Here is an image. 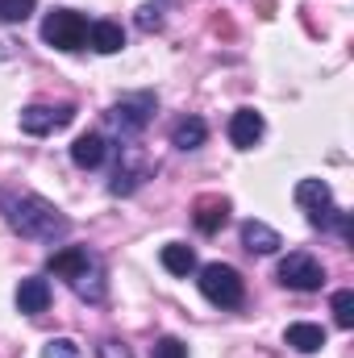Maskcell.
Here are the masks:
<instances>
[{"mask_svg": "<svg viewBox=\"0 0 354 358\" xmlns=\"http://www.w3.org/2000/svg\"><path fill=\"white\" fill-rule=\"evenodd\" d=\"M334 321H338V329H354V292L351 287L334 292Z\"/></svg>", "mask_w": 354, "mask_h": 358, "instance_id": "d6986e66", "label": "cell"}, {"mask_svg": "<svg viewBox=\"0 0 354 358\" xmlns=\"http://www.w3.org/2000/svg\"><path fill=\"white\" fill-rule=\"evenodd\" d=\"M4 204V217L8 225L21 234V238H34V242H63L71 234V221L42 196H0Z\"/></svg>", "mask_w": 354, "mask_h": 358, "instance_id": "6da1fadb", "label": "cell"}, {"mask_svg": "<svg viewBox=\"0 0 354 358\" xmlns=\"http://www.w3.org/2000/svg\"><path fill=\"white\" fill-rule=\"evenodd\" d=\"M42 358H80V346H76L71 338H50L46 350H42Z\"/></svg>", "mask_w": 354, "mask_h": 358, "instance_id": "44dd1931", "label": "cell"}, {"mask_svg": "<svg viewBox=\"0 0 354 358\" xmlns=\"http://www.w3.org/2000/svg\"><path fill=\"white\" fill-rule=\"evenodd\" d=\"M146 176H150V163L138 159V146H125V150H121V163H117V176L108 183V192H113V196H129V192L142 187Z\"/></svg>", "mask_w": 354, "mask_h": 358, "instance_id": "52a82bcc", "label": "cell"}, {"mask_svg": "<svg viewBox=\"0 0 354 358\" xmlns=\"http://www.w3.org/2000/svg\"><path fill=\"white\" fill-rule=\"evenodd\" d=\"M279 283L288 287V292H321V283H325V267L313 259V255H304V250H292L283 263H279Z\"/></svg>", "mask_w": 354, "mask_h": 358, "instance_id": "5b68a950", "label": "cell"}, {"mask_svg": "<svg viewBox=\"0 0 354 358\" xmlns=\"http://www.w3.org/2000/svg\"><path fill=\"white\" fill-rule=\"evenodd\" d=\"M88 46L96 55H117L125 46V29L117 21H96V25H88Z\"/></svg>", "mask_w": 354, "mask_h": 358, "instance_id": "9a60e30c", "label": "cell"}, {"mask_svg": "<svg viewBox=\"0 0 354 358\" xmlns=\"http://www.w3.org/2000/svg\"><path fill=\"white\" fill-rule=\"evenodd\" d=\"M96 259L88 255V246H63V250H55L50 259H46V271L50 275H59V279H76V275H84Z\"/></svg>", "mask_w": 354, "mask_h": 358, "instance_id": "9c48e42d", "label": "cell"}, {"mask_svg": "<svg viewBox=\"0 0 354 358\" xmlns=\"http://www.w3.org/2000/svg\"><path fill=\"white\" fill-rule=\"evenodd\" d=\"M204 138H208V125L200 117H183V121H176V129H171V146L176 150H200Z\"/></svg>", "mask_w": 354, "mask_h": 358, "instance_id": "2e32d148", "label": "cell"}, {"mask_svg": "<svg viewBox=\"0 0 354 358\" xmlns=\"http://www.w3.org/2000/svg\"><path fill=\"white\" fill-rule=\"evenodd\" d=\"M34 13V0H0V25H17Z\"/></svg>", "mask_w": 354, "mask_h": 358, "instance_id": "ffe728a7", "label": "cell"}, {"mask_svg": "<svg viewBox=\"0 0 354 358\" xmlns=\"http://www.w3.org/2000/svg\"><path fill=\"white\" fill-rule=\"evenodd\" d=\"M138 25H142V29H159V25H163L159 4H142V8H138Z\"/></svg>", "mask_w": 354, "mask_h": 358, "instance_id": "603a6c76", "label": "cell"}, {"mask_svg": "<svg viewBox=\"0 0 354 358\" xmlns=\"http://www.w3.org/2000/svg\"><path fill=\"white\" fill-rule=\"evenodd\" d=\"M283 342H288L296 355H317V350L325 346V329H321V325H313V321H296V325H288Z\"/></svg>", "mask_w": 354, "mask_h": 358, "instance_id": "5bb4252c", "label": "cell"}, {"mask_svg": "<svg viewBox=\"0 0 354 358\" xmlns=\"http://www.w3.org/2000/svg\"><path fill=\"white\" fill-rule=\"evenodd\" d=\"M263 129H267V121H263V113H255V108H238L229 117V142L238 150H255L259 138H263Z\"/></svg>", "mask_w": 354, "mask_h": 358, "instance_id": "ba28073f", "label": "cell"}, {"mask_svg": "<svg viewBox=\"0 0 354 358\" xmlns=\"http://www.w3.org/2000/svg\"><path fill=\"white\" fill-rule=\"evenodd\" d=\"M17 308H21L25 317L46 313V308H50V283H46V279H38V275L21 279V287H17Z\"/></svg>", "mask_w": 354, "mask_h": 358, "instance_id": "7c38bea8", "label": "cell"}, {"mask_svg": "<svg viewBox=\"0 0 354 358\" xmlns=\"http://www.w3.org/2000/svg\"><path fill=\"white\" fill-rule=\"evenodd\" d=\"M159 259H163V267L171 271V275H179V279H187V275L196 271V250L183 246V242H167Z\"/></svg>", "mask_w": 354, "mask_h": 358, "instance_id": "e0dca14e", "label": "cell"}, {"mask_svg": "<svg viewBox=\"0 0 354 358\" xmlns=\"http://www.w3.org/2000/svg\"><path fill=\"white\" fill-rule=\"evenodd\" d=\"M200 292L217 308H238L246 296V283L229 263H208V267H200Z\"/></svg>", "mask_w": 354, "mask_h": 358, "instance_id": "277c9868", "label": "cell"}, {"mask_svg": "<svg viewBox=\"0 0 354 358\" xmlns=\"http://www.w3.org/2000/svg\"><path fill=\"white\" fill-rule=\"evenodd\" d=\"M104 159H108V142H104L100 134H80V138L71 142V163H76V167L96 171Z\"/></svg>", "mask_w": 354, "mask_h": 358, "instance_id": "4fadbf2b", "label": "cell"}, {"mask_svg": "<svg viewBox=\"0 0 354 358\" xmlns=\"http://www.w3.org/2000/svg\"><path fill=\"white\" fill-rule=\"evenodd\" d=\"M150 358H187V346H183L179 338H159L155 350H150Z\"/></svg>", "mask_w": 354, "mask_h": 358, "instance_id": "7402d4cb", "label": "cell"}, {"mask_svg": "<svg viewBox=\"0 0 354 358\" xmlns=\"http://www.w3.org/2000/svg\"><path fill=\"white\" fill-rule=\"evenodd\" d=\"M104 358H129V350L125 346H117V342H104V350H100Z\"/></svg>", "mask_w": 354, "mask_h": 358, "instance_id": "cb8c5ba5", "label": "cell"}, {"mask_svg": "<svg viewBox=\"0 0 354 358\" xmlns=\"http://www.w3.org/2000/svg\"><path fill=\"white\" fill-rule=\"evenodd\" d=\"M71 287H76L84 300H104V271H100V263H92L84 275H76Z\"/></svg>", "mask_w": 354, "mask_h": 358, "instance_id": "ac0fdd59", "label": "cell"}, {"mask_svg": "<svg viewBox=\"0 0 354 358\" xmlns=\"http://www.w3.org/2000/svg\"><path fill=\"white\" fill-rule=\"evenodd\" d=\"M192 221H196L200 234H217V229L229 221V200H225V196H200Z\"/></svg>", "mask_w": 354, "mask_h": 358, "instance_id": "30bf717a", "label": "cell"}, {"mask_svg": "<svg viewBox=\"0 0 354 358\" xmlns=\"http://www.w3.org/2000/svg\"><path fill=\"white\" fill-rule=\"evenodd\" d=\"M242 246L250 250V255H275L279 246H283V238H279V229H271L267 221H242Z\"/></svg>", "mask_w": 354, "mask_h": 358, "instance_id": "8fae6325", "label": "cell"}, {"mask_svg": "<svg viewBox=\"0 0 354 358\" xmlns=\"http://www.w3.org/2000/svg\"><path fill=\"white\" fill-rule=\"evenodd\" d=\"M71 121H76V108H71V104H63V108H46V104L21 108V134H29V138H42V134L63 129V125H71Z\"/></svg>", "mask_w": 354, "mask_h": 358, "instance_id": "8992f818", "label": "cell"}, {"mask_svg": "<svg viewBox=\"0 0 354 358\" xmlns=\"http://www.w3.org/2000/svg\"><path fill=\"white\" fill-rule=\"evenodd\" d=\"M155 108H159V96H155V92H134V96H121V100L108 108V125H113L121 138H138V134L150 125Z\"/></svg>", "mask_w": 354, "mask_h": 358, "instance_id": "3957f363", "label": "cell"}, {"mask_svg": "<svg viewBox=\"0 0 354 358\" xmlns=\"http://www.w3.org/2000/svg\"><path fill=\"white\" fill-rule=\"evenodd\" d=\"M42 42L55 50H84L88 42V17L76 8H55L42 21Z\"/></svg>", "mask_w": 354, "mask_h": 358, "instance_id": "7a4b0ae2", "label": "cell"}]
</instances>
